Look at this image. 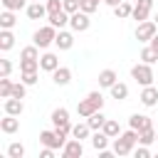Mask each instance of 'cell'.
Returning a JSON list of instances; mask_svg holds the SVG:
<instances>
[{
	"mask_svg": "<svg viewBox=\"0 0 158 158\" xmlns=\"http://www.w3.org/2000/svg\"><path fill=\"white\" fill-rule=\"evenodd\" d=\"M12 72V62L10 59H0V77H10Z\"/></svg>",
	"mask_w": 158,
	"mask_h": 158,
	"instance_id": "cell-37",
	"label": "cell"
},
{
	"mask_svg": "<svg viewBox=\"0 0 158 158\" xmlns=\"http://www.w3.org/2000/svg\"><path fill=\"white\" fill-rule=\"evenodd\" d=\"M136 5H143V7H153V0H136Z\"/></svg>",
	"mask_w": 158,
	"mask_h": 158,
	"instance_id": "cell-44",
	"label": "cell"
},
{
	"mask_svg": "<svg viewBox=\"0 0 158 158\" xmlns=\"http://www.w3.org/2000/svg\"><path fill=\"white\" fill-rule=\"evenodd\" d=\"M62 7L72 15V12H77V10H79V0H62Z\"/></svg>",
	"mask_w": 158,
	"mask_h": 158,
	"instance_id": "cell-39",
	"label": "cell"
},
{
	"mask_svg": "<svg viewBox=\"0 0 158 158\" xmlns=\"http://www.w3.org/2000/svg\"><path fill=\"white\" fill-rule=\"evenodd\" d=\"M96 7H99V0H79V10H84V12H89V15H91Z\"/></svg>",
	"mask_w": 158,
	"mask_h": 158,
	"instance_id": "cell-35",
	"label": "cell"
},
{
	"mask_svg": "<svg viewBox=\"0 0 158 158\" xmlns=\"http://www.w3.org/2000/svg\"><path fill=\"white\" fill-rule=\"evenodd\" d=\"M101 106H104V96H101L99 91H91L84 101H79V104H77V114H79V116H84V118H89L94 111H101Z\"/></svg>",
	"mask_w": 158,
	"mask_h": 158,
	"instance_id": "cell-1",
	"label": "cell"
},
{
	"mask_svg": "<svg viewBox=\"0 0 158 158\" xmlns=\"http://www.w3.org/2000/svg\"><path fill=\"white\" fill-rule=\"evenodd\" d=\"M52 123H54V126H67V123H69V111H67L64 106L54 109V111H52Z\"/></svg>",
	"mask_w": 158,
	"mask_h": 158,
	"instance_id": "cell-18",
	"label": "cell"
},
{
	"mask_svg": "<svg viewBox=\"0 0 158 158\" xmlns=\"http://www.w3.org/2000/svg\"><path fill=\"white\" fill-rule=\"evenodd\" d=\"M128 126H131V128H136V131L141 133V131L151 128L153 123H151V118H148V116H143V114H133V116L128 118Z\"/></svg>",
	"mask_w": 158,
	"mask_h": 158,
	"instance_id": "cell-10",
	"label": "cell"
},
{
	"mask_svg": "<svg viewBox=\"0 0 158 158\" xmlns=\"http://www.w3.org/2000/svg\"><path fill=\"white\" fill-rule=\"evenodd\" d=\"M109 138H116V136H121V128H118V121H114V118H106V123H104V128H101Z\"/></svg>",
	"mask_w": 158,
	"mask_h": 158,
	"instance_id": "cell-23",
	"label": "cell"
},
{
	"mask_svg": "<svg viewBox=\"0 0 158 158\" xmlns=\"http://www.w3.org/2000/svg\"><path fill=\"white\" fill-rule=\"evenodd\" d=\"M7 156L10 158H22L25 156V146L22 143H10L7 146Z\"/></svg>",
	"mask_w": 158,
	"mask_h": 158,
	"instance_id": "cell-31",
	"label": "cell"
},
{
	"mask_svg": "<svg viewBox=\"0 0 158 158\" xmlns=\"http://www.w3.org/2000/svg\"><path fill=\"white\" fill-rule=\"evenodd\" d=\"M69 17H72V15H69L67 10H59V12H52V15H49V25H54V27H59V30H62V27H64V25L69 22Z\"/></svg>",
	"mask_w": 158,
	"mask_h": 158,
	"instance_id": "cell-17",
	"label": "cell"
},
{
	"mask_svg": "<svg viewBox=\"0 0 158 158\" xmlns=\"http://www.w3.org/2000/svg\"><path fill=\"white\" fill-rule=\"evenodd\" d=\"M15 22H17V20H15L12 10H5V12L0 15V27H2V30H12V27H15Z\"/></svg>",
	"mask_w": 158,
	"mask_h": 158,
	"instance_id": "cell-26",
	"label": "cell"
},
{
	"mask_svg": "<svg viewBox=\"0 0 158 158\" xmlns=\"http://www.w3.org/2000/svg\"><path fill=\"white\" fill-rule=\"evenodd\" d=\"M141 59H143L146 64H153V62L158 59V52H153V47H146V49L141 52Z\"/></svg>",
	"mask_w": 158,
	"mask_h": 158,
	"instance_id": "cell-34",
	"label": "cell"
},
{
	"mask_svg": "<svg viewBox=\"0 0 158 158\" xmlns=\"http://www.w3.org/2000/svg\"><path fill=\"white\" fill-rule=\"evenodd\" d=\"M52 79H54L57 86H67V84L72 81V69H67V67H57V69L52 72Z\"/></svg>",
	"mask_w": 158,
	"mask_h": 158,
	"instance_id": "cell-9",
	"label": "cell"
},
{
	"mask_svg": "<svg viewBox=\"0 0 158 158\" xmlns=\"http://www.w3.org/2000/svg\"><path fill=\"white\" fill-rule=\"evenodd\" d=\"M20 128V121H17V116H12V114H7L2 121H0V131L2 133H15Z\"/></svg>",
	"mask_w": 158,
	"mask_h": 158,
	"instance_id": "cell-15",
	"label": "cell"
},
{
	"mask_svg": "<svg viewBox=\"0 0 158 158\" xmlns=\"http://www.w3.org/2000/svg\"><path fill=\"white\" fill-rule=\"evenodd\" d=\"M141 104H143V106H156V104H158V89H156L153 84L143 86V91H141Z\"/></svg>",
	"mask_w": 158,
	"mask_h": 158,
	"instance_id": "cell-8",
	"label": "cell"
},
{
	"mask_svg": "<svg viewBox=\"0 0 158 158\" xmlns=\"http://www.w3.org/2000/svg\"><path fill=\"white\" fill-rule=\"evenodd\" d=\"M25 2H27V0H2L5 10H12V12H15V10H22V7H25Z\"/></svg>",
	"mask_w": 158,
	"mask_h": 158,
	"instance_id": "cell-36",
	"label": "cell"
},
{
	"mask_svg": "<svg viewBox=\"0 0 158 158\" xmlns=\"http://www.w3.org/2000/svg\"><path fill=\"white\" fill-rule=\"evenodd\" d=\"M114 12H116V17H118V20H126V17H131V12H133V5H131V0H123V2H118V5L114 7Z\"/></svg>",
	"mask_w": 158,
	"mask_h": 158,
	"instance_id": "cell-19",
	"label": "cell"
},
{
	"mask_svg": "<svg viewBox=\"0 0 158 158\" xmlns=\"http://www.w3.org/2000/svg\"><path fill=\"white\" fill-rule=\"evenodd\" d=\"M20 57H22V59H40V52H37V44H32V47H25V49L20 52Z\"/></svg>",
	"mask_w": 158,
	"mask_h": 158,
	"instance_id": "cell-33",
	"label": "cell"
},
{
	"mask_svg": "<svg viewBox=\"0 0 158 158\" xmlns=\"http://www.w3.org/2000/svg\"><path fill=\"white\" fill-rule=\"evenodd\" d=\"M131 2H136V0H131Z\"/></svg>",
	"mask_w": 158,
	"mask_h": 158,
	"instance_id": "cell-49",
	"label": "cell"
},
{
	"mask_svg": "<svg viewBox=\"0 0 158 158\" xmlns=\"http://www.w3.org/2000/svg\"><path fill=\"white\" fill-rule=\"evenodd\" d=\"M104 2H106V5H111V7H116V5H118V2H123V0H104Z\"/></svg>",
	"mask_w": 158,
	"mask_h": 158,
	"instance_id": "cell-46",
	"label": "cell"
},
{
	"mask_svg": "<svg viewBox=\"0 0 158 158\" xmlns=\"http://www.w3.org/2000/svg\"><path fill=\"white\" fill-rule=\"evenodd\" d=\"M54 40H57V27H54V25L40 27V30H37V32L32 35V42H35L37 47H42V49H44V47H49V44H52Z\"/></svg>",
	"mask_w": 158,
	"mask_h": 158,
	"instance_id": "cell-2",
	"label": "cell"
},
{
	"mask_svg": "<svg viewBox=\"0 0 158 158\" xmlns=\"http://www.w3.org/2000/svg\"><path fill=\"white\" fill-rule=\"evenodd\" d=\"M81 153H84V146H81V141H79V138L67 141V143H64V148H62V156H64V158H81Z\"/></svg>",
	"mask_w": 158,
	"mask_h": 158,
	"instance_id": "cell-7",
	"label": "cell"
},
{
	"mask_svg": "<svg viewBox=\"0 0 158 158\" xmlns=\"http://www.w3.org/2000/svg\"><path fill=\"white\" fill-rule=\"evenodd\" d=\"M156 22H158V15H156Z\"/></svg>",
	"mask_w": 158,
	"mask_h": 158,
	"instance_id": "cell-48",
	"label": "cell"
},
{
	"mask_svg": "<svg viewBox=\"0 0 158 158\" xmlns=\"http://www.w3.org/2000/svg\"><path fill=\"white\" fill-rule=\"evenodd\" d=\"M22 99H17V96H7L5 99V114H12V116H20L22 114Z\"/></svg>",
	"mask_w": 158,
	"mask_h": 158,
	"instance_id": "cell-13",
	"label": "cell"
},
{
	"mask_svg": "<svg viewBox=\"0 0 158 158\" xmlns=\"http://www.w3.org/2000/svg\"><path fill=\"white\" fill-rule=\"evenodd\" d=\"M116 81H118V79H116V72H114V69H104V72L99 74V84L106 86V89H111Z\"/></svg>",
	"mask_w": 158,
	"mask_h": 158,
	"instance_id": "cell-20",
	"label": "cell"
},
{
	"mask_svg": "<svg viewBox=\"0 0 158 158\" xmlns=\"http://www.w3.org/2000/svg\"><path fill=\"white\" fill-rule=\"evenodd\" d=\"M86 123L91 126V131H101V128H104V123H106V116H104L101 111H94V114L86 118Z\"/></svg>",
	"mask_w": 158,
	"mask_h": 158,
	"instance_id": "cell-21",
	"label": "cell"
},
{
	"mask_svg": "<svg viewBox=\"0 0 158 158\" xmlns=\"http://www.w3.org/2000/svg\"><path fill=\"white\" fill-rule=\"evenodd\" d=\"M156 35H158V22H151V20L138 22V27H136V40L138 42H151Z\"/></svg>",
	"mask_w": 158,
	"mask_h": 158,
	"instance_id": "cell-3",
	"label": "cell"
},
{
	"mask_svg": "<svg viewBox=\"0 0 158 158\" xmlns=\"http://www.w3.org/2000/svg\"><path fill=\"white\" fill-rule=\"evenodd\" d=\"M156 141V131H153V126L151 128H146V131H141V136H138V143H143V146H151Z\"/></svg>",
	"mask_w": 158,
	"mask_h": 158,
	"instance_id": "cell-30",
	"label": "cell"
},
{
	"mask_svg": "<svg viewBox=\"0 0 158 158\" xmlns=\"http://www.w3.org/2000/svg\"><path fill=\"white\" fill-rule=\"evenodd\" d=\"M40 67V59H20V72H35Z\"/></svg>",
	"mask_w": 158,
	"mask_h": 158,
	"instance_id": "cell-32",
	"label": "cell"
},
{
	"mask_svg": "<svg viewBox=\"0 0 158 158\" xmlns=\"http://www.w3.org/2000/svg\"><path fill=\"white\" fill-rule=\"evenodd\" d=\"M148 12H151V7L133 5V12H131V17H133V20H138V22H146V20H148Z\"/></svg>",
	"mask_w": 158,
	"mask_h": 158,
	"instance_id": "cell-28",
	"label": "cell"
},
{
	"mask_svg": "<svg viewBox=\"0 0 158 158\" xmlns=\"http://www.w3.org/2000/svg\"><path fill=\"white\" fill-rule=\"evenodd\" d=\"M59 10H64L62 7V0H47V12L52 15V12H59Z\"/></svg>",
	"mask_w": 158,
	"mask_h": 158,
	"instance_id": "cell-41",
	"label": "cell"
},
{
	"mask_svg": "<svg viewBox=\"0 0 158 158\" xmlns=\"http://www.w3.org/2000/svg\"><path fill=\"white\" fill-rule=\"evenodd\" d=\"M32 2H37V0H32Z\"/></svg>",
	"mask_w": 158,
	"mask_h": 158,
	"instance_id": "cell-50",
	"label": "cell"
},
{
	"mask_svg": "<svg viewBox=\"0 0 158 158\" xmlns=\"http://www.w3.org/2000/svg\"><path fill=\"white\" fill-rule=\"evenodd\" d=\"M131 77H133L138 84H143V86L153 84V69H151V64H146V62L136 64V67L131 69Z\"/></svg>",
	"mask_w": 158,
	"mask_h": 158,
	"instance_id": "cell-4",
	"label": "cell"
},
{
	"mask_svg": "<svg viewBox=\"0 0 158 158\" xmlns=\"http://www.w3.org/2000/svg\"><path fill=\"white\" fill-rule=\"evenodd\" d=\"M91 146H94L96 151H104V148L109 146V136H106L104 131H96V133L91 136Z\"/></svg>",
	"mask_w": 158,
	"mask_h": 158,
	"instance_id": "cell-25",
	"label": "cell"
},
{
	"mask_svg": "<svg viewBox=\"0 0 158 158\" xmlns=\"http://www.w3.org/2000/svg\"><path fill=\"white\" fill-rule=\"evenodd\" d=\"M148 156H151V151L141 143V148H136V158H148Z\"/></svg>",
	"mask_w": 158,
	"mask_h": 158,
	"instance_id": "cell-42",
	"label": "cell"
},
{
	"mask_svg": "<svg viewBox=\"0 0 158 158\" xmlns=\"http://www.w3.org/2000/svg\"><path fill=\"white\" fill-rule=\"evenodd\" d=\"M156 141H158V133H156Z\"/></svg>",
	"mask_w": 158,
	"mask_h": 158,
	"instance_id": "cell-47",
	"label": "cell"
},
{
	"mask_svg": "<svg viewBox=\"0 0 158 158\" xmlns=\"http://www.w3.org/2000/svg\"><path fill=\"white\" fill-rule=\"evenodd\" d=\"M40 141H42V146H47V148H64V143H67V138H59L54 131H42L40 133Z\"/></svg>",
	"mask_w": 158,
	"mask_h": 158,
	"instance_id": "cell-6",
	"label": "cell"
},
{
	"mask_svg": "<svg viewBox=\"0 0 158 158\" xmlns=\"http://www.w3.org/2000/svg\"><path fill=\"white\" fill-rule=\"evenodd\" d=\"M69 25H72V30H74V32H84V30H89V12H84V10L72 12Z\"/></svg>",
	"mask_w": 158,
	"mask_h": 158,
	"instance_id": "cell-5",
	"label": "cell"
},
{
	"mask_svg": "<svg viewBox=\"0 0 158 158\" xmlns=\"http://www.w3.org/2000/svg\"><path fill=\"white\" fill-rule=\"evenodd\" d=\"M12 44H15V35L10 30H2L0 32V49L7 52V49H12Z\"/></svg>",
	"mask_w": 158,
	"mask_h": 158,
	"instance_id": "cell-22",
	"label": "cell"
},
{
	"mask_svg": "<svg viewBox=\"0 0 158 158\" xmlns=\"http://www.w3.org/2000/svg\"><path fill=\"white\" fill-rule=\"evenodd\" d=\"M12 81H10V77H0V96L2 99H7V96H12Z\"/></svg>",
	"mask_w": 158,
	"mask_h": 158,
	"instance_id": "cell-29",
	"label": "cell"
},
{
	"mask_svg": "<svg viewBox=\"0 0 158 158\" xmlns=\"http://www.w3.org/2000/svg\"><path fill=\"white\" fill-rule=\"evenodd\" d=\"M111 96H114V99H118V101H123V99L128 96V86H126V84H121V81H116V84L111 86Z\"/></svg>",
	"mask_w": 158,
	"mask_h": 158,
	"instance_id": "cell-27",
	"label": "cell"
},
{
	"mask_svg": "<svg viewBox=\"0 0 158 158\" xmlns=\"http://www.w3.org/2000/svg\"><path fill=\"white\" fill-rule=\"evenodd\" d=\"M151 47H153V52H158V35L151 40Z\"/></svg>",
	"mask_w": 158,
	"mask_h": 158,
	"instance_id": "cell-45",
	"label": "cell"
},
{
	"mask_svg": "<svg viewBox=\"0 0 158 158\" xmlns=\"http://www.w3.org/2000/svg\"><path fill=\"white\" fill-rule=\"evenodd\" d=\"M54 44H57L59 49H72V44H74V35H72V32H64V30H59V32H57V40H54Z\"/></svg>",
	"mask_w": 158,
	"mask_h": 158,
	"instance_id": "cell-14",
	"label": "cell"
},
{
	"mask_svg": "<svg viewBox=\"0 0 158 158\" xmlns=\"http://www.w3.org/2000/svg\"><path fill=\"white\" fill-rule=\"evenodd\" d=\"M52 156H54V148H47V146H44V151L40 153V158H52Z\"/></svg>",
	"mask_w": 158,
	"mask_h": 158,
	"instance_id": "cell-43",
	"label": "cell"
},
{
	"mask_svg": "<svg viewBox=\"0 0 158 158\" xmlns=\"http://www.w3.org/2000/svg\"><path fill=\"white\" fill-rule=\"evenodd\" d=\"M89 133H91V126H89V123H77V126H72V136L79 138V141L89 138Z\"/></svg>",
	"mask_w": 158,
	"mask_h": 158,
	"instance_id": "cell-24",
	"label": "cell"
},
{
	"mask_svg": "<svg viewBox=\"0 0 158 158\" xmlns=\"http://www.w3.org/2000/svg\"><path fill=\"white\" fill-rule=\"evenodd\" d=\"M44 15H49V12H47V5H42L40 0L27 5V17H30V20H42Z\"/></svg>",
	"mask_w": 158,
	"mask_h": 158,
	"instance_id": "cell-11",
	"label": "cell"
},
{
	"mask_svg": "<svg viewBox=\"0 0 158 158\" xmlns=\"http://www.w3.org/2000/svg\"><path fill=\"white\" fill-rule=\"evenodd\" d=\"M131 151H133V146L123 136H116V141H114V156H128Z\"/></svg>",
	"mask_w": 158,
	"mask_h": 158,
	"instance_id": "cell-16",
	"label": "cell"
},
{
	"mask_svg": "<svg viewBox=\"0 0 158 158\" xmlns=\"http://www.w3.org/2000/svg\"><path fill=\"white\" fill-rule=\"evenodd\" d=\"M57 67H59V59H57V54L47 52V54H42V57H40V69H44V72H54Z\"/></svg>",
	"mask_w": 158,
	"mask_h": 158,
	"instance_id": "cell-12",
	"label": "cell"
},
{
	"mask_svg": "<svg viewBox=\"0 0 158 158\" xmlns=\"http://www.w3.org/2000/svg\"><path fill=\"white\" fill-rule=\"evenodd\" d=\"M25 86H27L25 81H20V84H15V86H12V96H17V99H25V91H27Z\"/></svg>",
	"mask_w": 158,
	"mask_h": 158,
	"instance_id": "cell-40",
	"label": "cell"
},
{
	"mask_svg": "<svg viewBox=\"0 0 158 158\" xmlns=\"http://www.w3.org/2000/svg\"><path fill=\"white\" fill-rule=\"evenodd\" d=\"M22 81H25L27 86L37 84V69H35V72H22Z\"/></svg>",
	"mask_w": 158,
	"mask_h": 158,
	"instance_id": "cell-38",
	"label": "cell"
}]
</instances>
